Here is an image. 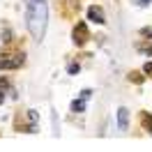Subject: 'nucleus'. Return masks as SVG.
<instances>
[{
	"mask_svg": "<svg viewBox=\"0 0 152 152\" xmlns=\"http://www.w3.org/2000/svg\"><path fill=\"white\" fill-rule=\"evenodd\" d=\"M46 23H48L46 0H26V26L37 42H42L46 35Z\"/></svg>",
	"mask_w": 152,
	"mask_h": 152,
	"instance_id": "obj_1",
	"label": "nucleus"
},
{
	"mask_svg": "<svg viewBox=\"0 0 152 152\" xmlns=\"http://www.w3.org/2000/svg\"><path fill=\"white\" fill-rule=\"evenodd\" d=\"M143 72H145V74H148V76H152V62H148V65L143 67Z\"/></svg>",
	"mask_w": 152,
	"mask_h": 152,
	"instance_id": "obj_11",
	"label": "nucleus"
},
{
	"mask_svg": "<svg viewBox=\"0 0 152 152\" xmlns=\"http://www.w3.org/2000/svg\"><path fill=\"white\" fill-rule=\"evenodd\" d=\"M134 2H136V5H138V7H148V5H150L152 0H134Z\"/></svg>",
	"mask_w": 152,
	"mask_h": 152,
	"instance_id": "obj_10",
	"label": "nucleus"
},
{
	"mask_svg": "<svg viewBox=\"0 0 152 152\" xmlns=\"http://www.w3.org/2000/svg\"><path fill=\"white\" fill-rule=\"evenodd\" d=\"M90 95H92L90 90H83V92H81V97H83V99H90Z\"/></svg>",
	"mask_w": 152,
	"mask_h": 152,
	"instance_id": "obj_12",
	"label": "nucleus"
},
{
	"mask_svg": "<svg viewBox=\"0 0 152 152\" xmlns=\"http://www.w3.org/2000/svg\"><path fill=\"white\" fill-rule=\"evenodd\" d=\"M23 65V56H7L0 58V69H16Z\"/></svg>",
	"mask_w": 152,
	"mask_h": 152,
	"instance_id": "obj_3",
	"label": "nucleus"
},
{
	"mask_svg": "<svg viewBox=\"0 0 152 152\" xmlns=\"http://www.w3.org/2000/svg\"><path fill=\"white\" fill-rule=\"evenodd\" d=\"M5 90H7V81H0V104L5 102Z\"/></svg>",
	"mask_w": 152,
	"mask_h": 152,
	"instance_id": "obj_8",
	"label": "nucleus"
},
{
	"mask_svg": "<svg viewBox=\"0 0 152 152\" xmlns=\"http://www.w3.org/2000/svg\"><path fill=\"white\" fill-rule=\"evenodd\" d=\"M78 69H81V67L76 65V62H72V65L67 67V72H69V74H78Z\"/></svg>",
	"mask_w": 152,
	"mask_h": 152,
	"instance_id": "obj_9",
	"label": "nucleus"
},
{
	"mask_svg": "<svg viewBox=\"0 0 152 152\" xmlns=\"http://www.w3.org/2000/svg\"><path fill=\"white\" fill-rule=\"evenodd\" d=\"M88 19H90V21H95V23H99V26H102V23H106L102 7H95V5H92V7L88 10Z\"/></svg>",
	"mask_w": 152,
	"mask_h": 152,
	"instance_id": "obj_4",
	"label": "nucleus"
},
{
	"mask_svg": "<svg viewBox=\"0 0 152 152\" xmlns=\"http://www.w3.org/2000/svg\"><path fill=\"white\" fill-rule=\"evenodd\" d=\"M127 122H129V111H127V108H120V111H118V127H120V132L127 129Z\"/></svg>",
	"mask_w": 152,
	"mask_h": 152,
	"instance_id": "obj_5",
	"label": "nucleus"
},
{
	"mask_svg": "<svg viewBox=\"0 0 152 152\" xmlns=\"http://www.w3.org/2000/svg\"><path fill=\"white\" fill-rule=\"evenodd\" d=\"M143 127H145V129H148V132H152V115H143Z\"/></svg>",
	"mask_w": 152,
	"mask_h": 152,
	"instance_id": "obj_7",
	"label": "nucleus"
},
{
	"mask_svg": "<svg viewBox=\"0 0 152 152\" xmlns=\"http://www.w3.org/2000/svg\"><path fill=\"white\" fill-rule=\"evenodd\" d=\"M88 39H90V32H88V26L86 23H76L74 28V42L78 44V46H83Z\"/></svg>",
	"mask_w": 152,
	"mask_h": 152,
	"instance_id": "obj_2",
	"label": "nucleus"
},
{
	"mask_svg": "<svg viewBox=\"0 0 152 152\" xmlns=\"http://www.w3.org/2000/svg\"><path fill=\"white\" fill-rule=\"evenodd\" d=\"M72 111H74V113H83V111H86V99H83V97H81V99H74V102H72Z\"/></svg>",
	"mask_w": 152,
	"mask_h": 152,
	"instance_id": "obj_6",
	"label": "nucleus"
}]
</instances>
